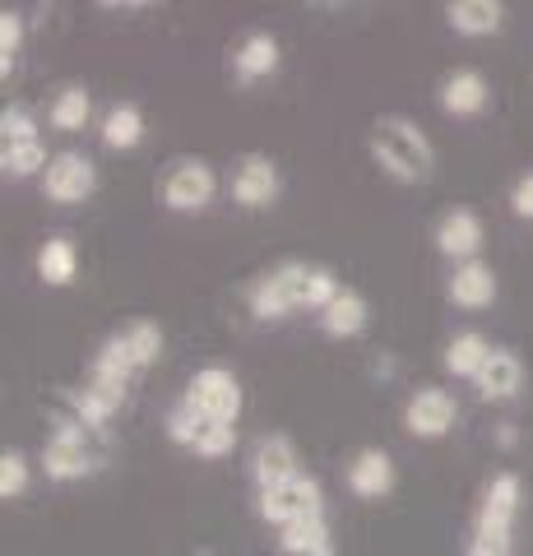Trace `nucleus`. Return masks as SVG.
<instances>
[{
  "instance_id": "nucleus-17",
  "label": "nucleus",
  "mask_w": 533,
  "mask_h": 556,
  "mask_svg": "<svg viewBox=\"0 0 533 556\" xmlns=\"http://www.w3.org/2000/svg\"><path fill=\"white\" fill-rule=\"evenodd\" d=\"M487 79L478 75V70H455V75L441 79V112L445 116H478L487 108Z\"/></svg>"
},
{
  "instance_id": "nucleus-25",
  "label": "nucleus",
  "mask_w": 533,
  "mask_h": 556,
  "mask_svg": "<svg viewBox=\"0 0 533 556\" xmlns=\"http://www.w3.org/2000/svg\"><path fill=\"white\" fill-rule=\"evenodd\" d=\"M89 112H93V98H89V89H84V84H65V89H61L56 98H51V112H47V121H51V130L75 135V130L89 126Z\"/></svg>"
},
{
  "instance_id": "nucleus-34",
  "label": "nucleus",
  "mask_w": 533,
  "mask_h": 556,
  "mask_svg": "<svg viewBox=\"0 0 533 556\" xmlns=\"http://www.w3.org/2000/svg\"><path fill=\"white\" fill-rule=\"evenodd\" d=\"M510 208H515V218L533 223V172H524V177L510 186Z\"/></svg>"
},
{
  "instance_id": "nucleus-7",
  "label": "nucleus",
  "mask_w": 533,
  "mask_h": 556,
  "mask_svg": "<svg viewBox=\"0 0 533 556\" xmlns=\"http://www.w3.org/2000/svg\"><path fill=\"white\" fill-rule=\"evenodd\" d=\"M279 283H283V292H288V302H292V311H325L330 306L339 292H343V283H339V274L330 269V265H306V260H283L279 269Z\"/></svg>"
},
{
  "instance_id": "nucleus-18",
  "label": "nucleus",
  "mask_w": 533,
  "mask_h": 556,
  "mask_svg": "<svg viewBox=\"0 0 533 556\" xmlns=\"http://www.w3.org/2000/svg\"><path fill=\"white\" fill-rule=\"evenodd\" d=\"M367 320H371V306H367L363 292L348 288V283H343L339 298L320 311V329H325L330 339H357V334L367 329Z\"/></svg>"
},
{
  "instance_id": "nucleus-21",
  "label": "nucleus",
  "mask_w": 533,
  "mask_h": 556,
  "mask_svg": "<svg viewBox=\"0 0 533 556\" xmlns=\"http://www.w3.org/2000/svg\"><path fill=\"white\" fill-rule=\"evenodd\" d=\"M279 552L283 556H339L334 552L330 519L316 515V519H297V525L279 529Z\"/></svg>"
},
{
  "instance_id": "nucleus-12",
  "label": "nucleus",
  "mask_w": 533,
  "mask_h": 556,
  "mask_svg": "<svg viewBox=\"0 0 533 556\" xmlns=\"http://www.w3.org/2000/svg\"><path fill=\"white\" fill-rule=\"evenodd\" d=\"M436 251L445 260H455V265H469V260H478V251H483V218L473 214V208H445L441 223H436Z\"/></svg>"
},
{
  "instance_id": "nucleus-1",
  "label": "nucleus",
  "mask_w": 533,
  "mask_h": 556,
  "mask_svg": "<svg viewBox=\"0 0 533 556\" xmlns=\"http://www.w3.org/2000/svg\"><path fill=\"white\" fill-rule=\"evenodd\" d=\"M524 501V482L520 473H496L483 486V501H478V515L464 538V556H515V515H520Z\"/></svg>"
},
{
  "instance_id": "nucleus-27",
  "label": "nucleus",
  "mask_w": 533,
  "mask_h": 556,
  "mask_svg": "<svg viewBox=\"0 0 533 556\" xmlns=\"http://www.w3.org/2000/svg\"><path fill=\"white\" fill-rule=\"evenodd\" d=\"M163 427H167V437L172 441H177V445H186V450H195L200 445V437H204V431H210V417H204L195 404H191V399H177V404H172L167 408V417H163Z\"/></svg>"
},
{
  "instance_id": "nucleus-22",
  "label": "nucleus",
  "mask_w": 533,
  "mask_h": 556,
  "mask_svg": "<svg viewBox=\"0 0 533 556\" xmlns=\"http://www.w3.org/2000/svg\"><path fill=\"white\" fill-rule=\"evenodd\" d=\"M232 70H237V79L242 84H255V79H265L279 70V38L274 33H251V38L237 47V56H232Z\"/></svg>"
},
{
  "instance_id": "nucleus-3",
  "label": "nucleus",
  "mask_w": 533,
  "mask_h": 556,
  "mask_svg": "<svg viewBox=\"0 0 533 556\" xmlns=\"http://www.w3.org/2000/svg\"><path fill=\"white\" fill-rule=\"evenodd\" d=\"M107 464V450L98 445V431L84 427V422H61L51 431V441L42 450V468L51 482H79V478H93L98 468Z\"/></svg>"
},
{
  "instance_id": "nucleus-20",
  "label": "nucleus",
  "mask_w": 533,
  "mask_h": 556,
  "mask_svg": "<svg viewBox=\"0 0 533 556\" xmlns=\"http://www.w3.org/2000/svg\"><path fill=\"white\" fill-rule=\"evenodd\" d=\"M496 353V348L487 343V334H478V329H459V334L445 343V371H450L455 380H478V371L487 367V357Z\"/></svg>"
},
{
  "instance_id": "nucleus-29",
  "label": "nucleus",
  "mask_w": 533,
  "mask_h": 556,
  "mask_svg": "<svg viewBox=\"0 0 533 556\" xmlns=\"http://www.w3.org/2000/svg\"><path fill=\"white\" fill-rule=\"evenodd\" d=\"M38 139V121L24 102H10L5 112H0V149H14V144H33Z\"/></svg>"
},
{
  "instance_id": "nucleus-28",
  "label": "nucleus",
  "mask_w": 533,
  "mask_h": 556,
  "mask_svg": "<svg viewBox=\"0 0 533 556\" xmlns=\"http://www.w3.org/2000/svg\"><path fill=\"white\" fill-rule=\"evenodd\" d=\"M51 159L42 149V139H33V144H14V149H0V172H5L10 181H28L38 177V172H47Z\"/></svg>"
},
{
  "instance_id": "nucleus-14",
  "label": "nucleus",
  "mask_w": 533,
  "mask_h": 556,
  "mask_svg": "<svg viewBox=\"0 0 533 556\" xmlns=\"http://www.w3.org/2000/svg\"><path fill=\"white\" fill-rule=\"evenodd\" d=\"M473 386H478V399H483V404H510V399L524 390V362L515 357L510 348H496Z\"/></svg>"
},
{
  "instance_id": "nucleus-32",
  "label": "nucleus",
  "mask_w": 533,
  "mask_h": 556,
  "mask_svg": "<svg viewBox=\"0 0 533 556\" xmlns=\"http://www.w3.org/2000/svg\"><path fill=\"white\" fill-rule=\"evenodd\" d=\"M28 492V459L20 450H5L0 455V501H14Z\"/></svg>"
},
{
  "instance_id": "nucleus-13",
  "label": "nucleus",
  "mask_w": 533,
  "mask_h": 556,
  "mask_svg": "<svg viewBox=\"0 0 533 556\" xmlns=\"http://www.w3.org/2000/svg\"><path fill=\"white\" fill-rule=\"evenodd\" d=\"M89 380H98V386H112V390H126L140 380V362H135L130 343H126V329L122 334H107L102 339V348L93 353V367H89Z\"/></svg>"
},
{
  "instance_id": "nucleus-4",
  "label": "nucleus",
  "mask_w": 533,
  "mask_h": 556,
  "mask_svg": "<svg viewBox=\"0 0 533 556\" xmlns=\"http://www.w3.org/2000/svg\"><path fill=\"white\" fill-rule=\"evenodd\" d=\"M255 515L274 529H288V525H297V519L325 515V492L312 473H297L279 486H269V492H255Z\"/></svg>"
},
{
  "instance_id": "nucleus-23",
  "label": "nucleus",
  "mask_w": 533,
  "mask_h": 556,
  "mask_svg": "<svg viewBox=\"0 0 533 556\" xmlns=\"http://www.w3.org/2000/svg\"><path fill=\"white\" fill-rule=\"evenodd\" d=\"M242 298H246L255 320H283V316H292V302H288V292H283V283H279V274H274V269L255 274Z\"/></svg>"
},
{
  "instance_id": "nucleus-30",
  "label": "nucleus",
  "mask_w": 533,
  "mask_h": 556,
  "mask_svg": "<svg viewBox=\"0 0 533 556\" xmlns=\"http://www.w3.org/2000/svg\"><path fill=\"white\" fill-rule=\"evenodd\" d=\"M126 343H130L135 362H140V371H149L163 353V329L153 320H135V325H126Z\"/></svg>"
},
{
  "instance_id": "nucleus-24",
  "label": "nucleus",
  "mask_w": 533,
  "mask_h": 556,
  "mask_svg": "<svg viewBox=\"0 0 533 556\" xmlns=\"http://www.w3.org/2000/svg\"><path fill=\"white\" fill-rule=\"evenodd\" d=\"M38 274L47 288H71L79 274V251L71 237H47V247L38 251Z\"/></svg>"
},
{
  "instance_id": "nucleus-2",
  "label": "nucleus",
  "mask_w": 533,
  "mask_h": 556,
  "mask_svg": "<svg viewBox=\"0 0 533 556\" xmlns=\"http://www.w3.org/2000/svg\"><path fill=\"white\" fill-rule=\"evenodd\" d=\"M371 159L385 177L404 181V186H418V181H432L436 172V149L408 116H381L371 126Z\"/></svg>"
},
{
  "instance_id": "nucleus-31",
  "label": "nucleus",
  "mask_w": 533,
  "mask_h": 556,
  "mask_svg": "<svg viewBox=\"0 0 533 556\" xmlns=\"http://www.w3.org/2000/svg\"><path fill=\"white\" fill-rule=\"evenodd\" d=\"M20 51H24V14L5 10L0 14V75L5 79H10V70L20 65Z\"/></svg>"
},
{
  "instance_id": "nucleus-6",
  "label": "nucleus",
  "mask_w": 533,
  "mask_h": 556,
  "mask_svg": "<svg viewBox=\"0 0 533 556\" xmlns=\"http://www.w3.org/2000/svg\"><path fill=\"white\" fill-rule=\"evenodd\" d=\"M186 399L210 422H223V427H237V417H242V380L228 367H200L191 376V386H186Z\"/></svg>"
},
{
  "instance_id": "nucleus-5",
  "label": "nucleus",
  "mask_w": 533,
  "mask_h": 556,
  "mask_svg": "<svg viewBox=\"0 0 533 556\" xmlns=\"http://www.w3.org/2000/svg\"><path fill=\"white\" fill-rule=\"evenodd\" d=\"M158 195L172 214H204L218 195V172L204 159H177V163H167Z\"/></svg>"
},
{
  "instance_id": "nucleus-19",
  "label": "nucleus",
  "mask_w": 533,
  "mask_h": 556,
  "mask_svg": "<svg viewBox=\"0 0 533 556\" xmlns=\"http://www.w3.org/2000/svg\"><path fill=\"white\" fill-rule=\"evenodd\" d=\"M445 20L459 38H492L506 24V5L502 0H455V5H445Z\"/></svg>"
},
{
  "instance_id": "nucleus-10",
  "label": "nucleus",
  "mask_w": 533,
  "mask_h": 556,
  "mask_svg": "<svg viewBox=\"0 0 533 556\" xmlns=\"http://www.w3.org/2000/svg\"><path fill=\"white\" fill-rule=\"evenodd\" d=\"M279 163L269 159V153H242L237 159V172H232V200L242 208H269L279 200Z\"/></svg>"
},
{
  "instance_id": "nucleus-16",
  "label": "nucleus",
  "mask_w": 533,
  "mask_h": 556,
  "mask_svg": "<svg viewBox=\"0 0 533 556\" xmlns=\"http://www.w3.org/2000/svg\"><path fill=\"white\" fill-rule=\"evenodd\" d=\"M445 298L459 311H483L496 302V269L483 260H469V265H455L450 283H445Z\"/></svg>"
},
{
  "instance_id": "nucleus-15",
  "label": "nucleus",
  "mask_w": 533,
  "mask_h": 556,
  "mask_svg": "<svg viewBox=\"0 0 533 556\" xmlns=\"http://www.w3.org/2000/svg\"><path fill=\"white\" fill-rule=\"evenodd\" d=\"M348 492L363 496V501H381L394 492V459L385 455V450H357L353 464H348Z\"/></svg>"
},
{
  "instance_id": "nucleus-8",
  "label": "nucleus",
  "mask_w": 533,
  "mask_h": 556,
  "mask_svg": "<svg viewBox=\"0 0 533 556\" xmlns=\"http://www.w3.org/2000/svg\"><path fill=\"white\" fill-rule=\"evenodd\" d=\"M42 190L51 204H84L98 190V167L89 153L79 149H61L51 153V167L42 172Z\"/></svg>"
},
{
  "instance_id": "nucleus-11",
  "label": "nucleus",
  "mask_w": 533,
  "mask_h": 556,
  "mask_svg": "<svg viewBox=\"0 0 533 556\" xmlns=\"http://www.w3.org/2000/svg\"><path fill=\"white\" fill-rule=\"evenodd\" d=\"M297 445H292V437H283V431H265L261 441H255L251 450V482L255 492H269V486H279L288 478H297Z\"/></svg>"
},
{
  "instance_id": "nucleus-26",
  "label": "nucleus",
  "mask_w": 533,
  "mask_h": 556,
  "mask_svg": "<svg viewBox=\"0 0 533 556\" xmlns=\"http://www.w3.org/2000/svg\"><path fill=\"white\" fill-rule=\"evenodd\" d=\"M144 139V112L135 108V102H116V108L102 116V144L116 149V153H126L135 149Z\"/></svg>"
},
{
  "instance_id": "nucleus-33",
  "label": "nucleus",
  "mask_w": 533,
  "mask_h": 556,
  "mask_svg": "<svg viewBox=\"0 0 533 556\" xmlns=\"http://www.w3.org/2000/svg\"><path fill=\"white\" fill-rule=\"evenodd\" d=\"M232 445H237V427L210 422V431H204L200 445H195V455L200 459H223V455H232Z\"/></svg>"
},
{
  "instance_id": "nucleus-9",
  "label": "nucleus",
  "mask_w": 533,
  "mask_h": 556,
  "mask_svg": "<svg viewBox=\"0 0 533 556\" xmlns=\"http://www.w3.org/2000/svg\"><path fill=\"white\" fill-rule=\"evenodd\" d=\"M455 417H459V404H455L450 390L422 386L404 404V431H408V437H418V441H441V437H450Z\"/></svg>"
}]
</instances>
